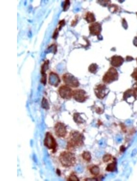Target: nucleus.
Returning a JSON list of instances; mask_svg holds the SVG:
<instances>
[{
  "instance_id": "5",
  "label": "nucleus",
  "mask_w": 137,
  "mask_h": 181,
  "mask_svg": "<svg viewBox=\"0 0 137 181\" xmlns=\"http://www.w3.org/2000/svg\"><path fill=\"white\" fill-rule=\"evenodd\" d=\"M62 78L66 85L69 87H77L79 85L78 80L70 73H65L63 75Z\"/></svg>"
},
{
  "instance_id": "18",
  "label": "nucleus",
  "mask_w": 137,
  "mask_h": 181,
  "mask_svg": "<svg viewBox=\"0 0 137 181\" xmlns=\"http://www.w3.org/2000/svg\"><path fill=\"white\" fill-rule=\"evenodd\" d=\"M116 168V163L115 161L109 164L106 168V170L109 172H113Z\"/></svg>"
},
{
  "instance_id": "29",
  "label": "nucleus",
  "mask_w": 137,
  "mask_h": 181,
  "mask_svg": "<svg viewBox=\"0 0 137 181\" xmlns=\"http://www.w3.org/2000/svg\"><path fill=\"white\" fill-rule=\"evenodd\" d=\"M57 174L58 175H60L61 174V172L59 170V169H57Z\"/></svg>"
},
{
  "instance_id": "28",
  "label": "nucleus",
  "mask_w": 137,
  "mask_h": 181,
  "mask_svg": "<svg viewBox=\"0 0 137 181\" xmlns=\"http://www.w3.org/2000/svg\"><path fill=\"white\" fill-rule=\"evenodd\" d=\"M133 90L137 93V82L135 83L133 86Z\"/></svg>"
},
{
  "instance_id": "13",
  "label": "nucleus",
  "mask_w": 137,
  "mask_h": 181,
  "mask_svg": "<svg viewBox=\"0 0 137 181\" xmlns=\"http://www.w3.org/2000/svg\"><path fill=\"white\" fill-rule=\"evenodd\" d=\"M85 19L88 23L94 22L96 20L93 14L90 12H88L86 13Z\"/></svg>"
},
{
  "instance_id": "16",
  "label": "nucleus",
  "mask_w": 137,
  "mask_h": 181,
  "mask_svg": "<svg viewBox=\"0 0 137 181\" xmlns=\"http://www.w3.org/2000/svg\"><path fill=\"white\" fill-rule=\"evenodd\" d=\"M98 66L96 63L91 64L89 67L88 70L91 73L95 74L97 71Z\"/></svg>"
},
{
  "instance_id": "4",
  "label": "nucleus",
  "mask_w": 137,
  "mask_h": 181,
  "mask_svg": "<svg viewBox=\"0 0 137 181\" xmlns=\"http://www.w3.org/2000/svg\"><path fill=\"white\" fill-rule=\"evenodd\" d=\"M118 77L117 70L113 67L110 68L104 75L103 81L106 83H110L117 80Z\"/></svg>"
},
{
  "instance_id": "14",
  "label": "nucleus",
  "mask_w": 137,
  "mask_h": 181,
  "mask_svg": "<svg viewBox=\"0 0 137 181\" xmlns=\"http://www.w3.org/2000/svg\"><path fill=\"white\" fill-rule=\"evenodd\" d=\"M73 119L74 121L77 123H82L85 120L81 117L79 113H75L74 114Z\"/></svg>"
},
{
  "instance_id": "11",
  "label": "nucleus",
  "mask_w": 137,
  "mask_h": 181,
  "mask_svg": "<svg viewBox=\"0 0 137 181\" xmlns=\"http://www.w3.org/2000/svg\"><path fill=\"white\" fill-rule=\"evenodd\" d=\"M89 29L91 34L93 35H98L100 34L101 27L99 23L95 22L90 25Z\"/></svg>"
},
{
  "instance_id": "2",
  "label": "nucleus",
  "mask_w": 137,
  "mask_h": 181,
  "mask_svg": "<svg viewBox=\"0 0 137 181\" xmlns=\"http://www.w3.org/2000/svg\"><path fill=\"white\" fill-rule=\"evenodd\" d=\"M59 159L62 166L66 167L73 166L76 161L75 155L68 151H64L61 153Z\"/></svg>"
},
{
  "instance_id": "26",
  "label": "nucleus",
  "mask_w": 137,
  "mask_h": 181,
  "mask_svg": "<svg viewBox=\"0 0 137 181\" xmlns=\"http://www.w3.org/2000/svg\"><path fill=\"white\" fill-rule=\"evenodd\" d=\"M65 21L64 20H60L59 23V27L58 29L59 30H61L62 27L65 25Z\"/></svg>"
},
{
  "instance_id": "3",
  "label": "nucleus",
  "mask_w": 137,
  "mask_h": 181,
  "mask_svg": "<svg viewBox=\"0 0 137 181\" xmlns=\"http://www.w3.org/2000/svg\"><path fill=\"white\" fill-rule=\"evenodd\" d=\"M44 145L49 149L51 150L54 153L57 150L58 144L52 134L50 132H47L44 141Z\"/></svg>"
},
{
  "instance_id": "21",
  "label": "nucleus",
  "mask_w": 137,
  "mask_h": 181,
  "mask_svg": "<svg viewBox=\"0 0 137 181\" xmlns=\"http://www.w3.org/2000/svg\"><path fill=\"white\" fill-rule=\"evenodd\" d=\"M70 5V1L69 0H65L63 5V10L64 11H67Z\"/></svg>"
},
{
  "instance_id": "31",
  "label": "nucleus",
  "mask_w": 137,
  "mask_h": 181,
  "mask_svg": "<svg viewBox=\"0 0 137 181\" xmlns=\"http://www.w3.org/2000/svg\"></svg>"
},
{
  "instance_id": "20",
  "label": "nucleus",
  "mask_w": 137,
  "mask_h": 181,
  "mask_svg": "<svg viewBox=\"0 0 137 181\" xmlns=\"http://www.w3.org/2000/svg\"><path fill=\"white\" fill-rule=\"evenodd\" d=\"M42 107L44 109H48L49 108V104L47 100L45 98H43L42 103Z\"/></svg>"
},
{
  "instance_id": "1",
  "label": "nucleus",
  "mask_w": 137,
  "mask_h": 181,
  "mask_svg": "<svg viewBox=\"0 0 137 181\" xmlns=\"http://www.w3.org/2000/svg\"><path fill=\"white\" fill-rule=\"evenodd\" d=\"M83 135L79 132H71L67 143V148L70 150L81 146L83 144Z\"/></svg>"
},
{
  "instance_id": "24",
  "label": "nucleus",
  "mask_w": 137,
  "mask_h": 181,
  "mask_svg": "<svg viewBox=\"0 0 137 181\" xmlns=\"http://www.w3.org/2000/svg\"><path fill=\"white\" fill-rule=\"evenodd\" d=\"M131 76L135 80L137 81V68L135 69Z\"/></svg>"
},
{
  "instance_id": "15",
  "label": "nucleus",
  "mask_w": 137,
  "mask_h": 181,
  "mask_svg": "<svg viewBox=\"0 0 137 181\" xmlns=\"http://www.w3.org/2000/svg\"><path fill=\"white\" fill-rule=\"evenodd\" d=\"M49 63V61L48 60H47L45 61L42 64L41 69V73L42 75L46 74L45 72L48 68Z\"/></svg>"
},
{
  "instance_id": "17",
  "label": "nucleus",
  "mask_w": 137,
  "mask_h": 181,
  "mask_svg": "<svg viewBox=\"0 0 137 181\" xmlns=\"http://www.w3.org/2000/svg\"><path fill=\"white\" fill-rule=\"evenodd\" d=\"M90 173L93 175L95 176L98 175L100 173V169L96 165L92 167L90 169Z\"/></svg>"
},
{
  "instance_id": "7",
  "label": "nucleus",
  "mask_w": 137,
  "mask_h": 181,
  "mask_svg": "<svg viewBox=\"0 0 137 181\" xmlns=\"http://www.w3.org/2000/svg\"><path fill=\"white\" fill-rule=\"evenodd\" d=\"M59 94L61 97L65 99H69L72 96L73 91L66 85L61 86L58 90Z\"/></svg>"
},
{
  "instance_id": "8",
  "label": "nucleus",
  "mask_w": 137,
  "mask_h": 181,
  "mask_svg": "<svg viewBox=\"0 0 137 181\" xmlns=\"http://www.w3.org/2000/svg\"><path fill=\"white\" fill-rule=\"evenodd\" d=\"M54 130L56 135L59 137H65L67 133L66 125L60 122H58L55 124Z\"/></svg>"
},
{
  "instance_id": "22",
  "label": "nucleus",
  "mask_w": 137,
  "mask_h": 181,
  "mask_svg": "<svg viewBox=\"0 0 137 181\" xmlns=\"http://www.w3.org/2000/svg\"><path fill=\"white\" fill-rule=\"evenodd\" d=\"M111 158V156L109 154H107L104 156L103 160L104 162H107L110 160Z\"/></svg>"
},
{
  "instance_id": "27",
  "label": "nucleus",
  "mask_w": 137,
  "mask_h": 181,
  "mask_svg": "<svg viewBox=\"0 0 137 181\" xmlns=\"http://www.w3.org/2000/svg\"><path fill=\"white\" fill-rule=\"evenodd\" d=\"M58 29L56 28L54 30L52 36V38L54 39H56L57 37L58 33Z\"/></svg>"
},
{
  "instance_id": "9",
  "label": "nucleus",
  "mask_w": 137,
  "mask_h": 181,
  "mask_svg": "<svg viewBox=\"0 0 137 181\" xmlns=\"http://www.w3.org/2000/svg\"><path fill=\"white\" fill-rule=\"evenodd\" d=\"M72 96L76 101L79 102H84L87 98L86 92L82 89H77L73 91Z\"/></svg>"
},
{
  "instance_id": "19",
  "label": "nucleus",
  "mask_w": 137,
  "mask_h": 181,
  "mask_svg": "<svg viewBox=\"0 0 137 181\" xmlns=\"http://www.w3.org/2000/svg\"><path fill=\"white\" fill-rule=\"evenodd\" d=\"M83 159L87 161H90L91 159V155L90 153L88 151H84L82 154Z\"/></svg>"
},
{
  "instance_id": "12",
  "label": "nucleus",
  "mask_w": 137,
  "mask_h": 181,
  "mask_svg": "<svg viewBox=\"0 0 137 181\" xmlns=\"http://www.w3.org/2000/svg\"><path fill=\"white\" fill-rule=\"evenodd\" d=\"M124 61V59L121 56L114 55L111 58V63L114 67H119L122 64Z\"/></svg>"
},
{
  "instance_id": "6",
  "label": "nucleus",
  "mask_w": 137,
  "mask_h": 181,
  "mask_svg": "<svg viewBox=\"0 0 137 181\" xmlns=\"http://www.w3.org/2000/svg\"><path fill=\"white\" fill-rule=\"evenodd\" d=\"M94 91L98 98L103 99L107 95L110 90L105 84H100L96 86Z\"/></svg>"
},
{
  "instance_id": "25",
  "label": "nucleus",
  "mask_w": 137,
  "mask_h": 181,
  "mask_svg": "<svg viewBox=\"0 0 137 181\" xmlns=\"http://www.w3.org/2000/svg\"><path fill=\"white\" fill-rule=\"evenodd\" d=\"M103 109L101 107L97 106L96 107L95 111L97 113L101 114L103 112Z\"/></svg>"
},
{
  "instance_id": "30",
  "label": "nucleus",
  "mask_w": 137,
  "mask_h": 181,
  "mask_svg": "<svg viewBox=\"0 0 137 181\" xmlns=\"http://www.w3.org/2000/svg\"><path fill=\"white\" fill-rule=\"evenodd\" d=\"M136 60H137V59Z\"/></svg>"
},
{
  "instance_id": "10",
  "label": "nucleus",
  "mask_w": 137,
  "mask_h": 181,
  "mask_svg": "<svg viewBox=\"0 0 137 181\" xmlns=\"http://www.w3.org/2000/svg\"><path fill=\"white\" fill-rule=\"evenodd\" d=\"M137 94L133 89H129L126 90L123 95V99L128 103H132L136 100Z\"/></svg>"
},
{
  "instance_id": "23",
  "label": "nucleus",
  "mask_w": 137,
  "mask_h": 181,
  "mask_svg": "<svg viewBox=\"0 0 137 181\" xmlns=\"http://www.w3.org/2000/svg\"><path fill=\"white\" fill-rule=\"evenodd\" d=\"M68 180L69 181H78L79 180L76 175L73 174H72L69 177Z\"/></svg>"
}]
</instances>
